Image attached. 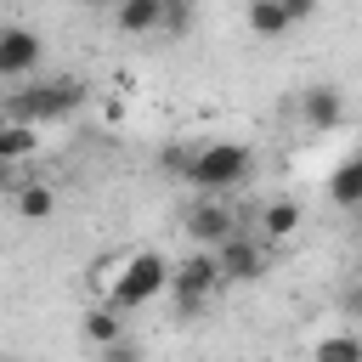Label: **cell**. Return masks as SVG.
<instances>
[{
    "label": "cell",
    "instance_id": "9c48e42d",
    "mask_svg": "<svg viewBox=\"0 0 362 362\" xmlns=\"http://www.w3.org/2000/svg\"><path fill=\"white\" fill-rule=\"evenodd\" d=\"M328 204H334V209H362V147H356L345 164H334V175H328Z\"/></svg>",
    "mask_w": 362,
    "mask_h": 362
},
{
    "label": "cell",
    "instance_id": "603a6c76",
    "mask_svg": "<svg viewBox=\"0 0 362 362\" xmlns=\"http://www.w3.org/2000/svg\"><path fill=\"white\" fill-rule=\"evenodd\" d=\"M6 362H23V356H6Z\"/></svg>",
    "mask_w": 362,
    "mask_h": 362
},
{
    "label": "cell",
    "instance_id": "2e32d148",
    "mask_svg": "<svg viewBox=\"0 0 362 362\" xmlns=\"http://www.w3.org/2000/svg\"><path fill=\"white\" fill-rule=\"evenodd\" d=\"M249 34H260V40H277V34H288L294 23H288V11H283V0H249Z\"/></svg>",
    "mask_w": 362,
    "mask_h": 362
},
{
    "label": "cell",
    "instance_id": "9a60e30c",
    "mask_svg": "<svg viewBox=\"0 0 362 362\" xmlns=\"http://www.w3.org/2000/svg\"><path fill=\"white\" fill-rule=\"evenodd\" d=\"M311 362H362V334L356 328H334L311 345Z\"/></svg>",
    "mask_w": 362,
    "mask_h": 362
},
{
    "label": "cell",
    "instance_id": "44dd1931",
    "mask_svg": "<svg viewBox=\"0 0 362 362\" xmlns=\"http://www.w3.org/2000/svg\"><path fill=\"white\" fill-rule=\"evenodd\" d=\"M90 6H113V11H119V6H124V0H90Z\"/></svg>",
    "mask_w": 362,
    "mask_h": 362
},
{
    "label": "cell",
    "instance_id": "52a82bcc",
    "mask_svg": "<svg viewBox=\"0 0 362 362\" xmlns=\"http://www.w3.org/2000/svg\"><path fill=\"white\" fill-rule=\"evenodd\" d=\"M215 260H221V277H226V283H255V277L266 272V243L249 238V232H238V238H226V243L215 249Z\"/></svg>",
    "mask_w": 362,
    "mask_h": 362
},
{
    "label": "cell",
    "instance_id": "d6986e66",
    "mask_svg": "<svg viewBox=\"0 0 362 362\" xmlns=\"http://www.w3.org/2000/svg\"><path fill=\"white\" fill-rule=\"evenodd\" d=\"M283 11H288V23H305V17H317V0H283Z\"/></svg>",
    "mask_w": 362,
    "mask_h": 362
},
{
    "label": "cell",
    "instance_id": "30bf717a",
    "mask_svg": "<svg viewBox=\"0 0 362 362\" xmlns=\"http://www.w3.org/2000/svg\"><path fill=\"white\" fill-rule=\"evenodd\" d=\"M300 221H305V209H300L294 198H272V204L260 209V238H266V243H283V238L300 232Z\"/></svg>",
    "mask_w": 362,
    "mask_h": 362
},
{
    "label": "cell",
    "instance_id": "e0dca14e",
    "mask_svg": "<svg viewBox=\"0 0 362 362\" xmlns=\"http://www.w3.org/2000/svg\"><path fill=\"white\" fill-rule=\"evenodd\" d=\"M164 28L170 34H187L192 28V0H164Z\"/></svg>",
    "mask_w": 362,
    "mask_h": 362
},
{
    "label": "cell",
    "instance_id": "6da1fadb",
    "mask_svg": "<svg viewBox=\"0 0 362 362\" xmlns=\"http://www.w3.org/2000/svg\"><path fill=\"white\" fill-rule=\"evenodd\" d=\"M164 170H175L204 198H226L232 187L249 181L255 153L243 141H192V147H164Z\"/></svg>",
    "mask_w": 362,
    "mask_h": 362
},
{
    "label": "cell",
    "instance_id": "cb8c5ba5",
    "mask_svg": "<svg viewBox=\"0 0 362 362\" xmlns=\"http://www.w3.org/2000/svg\"><path fill=\"white\" fill-rule=\"evenodd\" d=\"M356 277H362V260H356Z\"/></svg>",
    "mask_w": 362,
    "mask_h": 362
},
{
    "label": "cell",
    "instance_id": "277c9868",
    "mask_svg": "<svg viewBox=\"0 0 362 362\" xmlns=\"http://www.w3.org/2000/svg\"><path fill=\"white\" fill-rule=\"evenodd\" d=\"M215 288H226L215 249H198V255L175 260V277H170V294H175V317H192V311H204V300H209Z\"/></svg>",
    "mask_w": 362,
    "mask_h": 362
},
{
    "label": "cell",
    "instance_id": "ac0fdd59",
    "mask_svg": "<svg viewBox=\"0 0 362 362\" xmlns=\"http://www.w3.org/2000/svg\"><path fill=\"white\" fill-rule=\"evenodd\" d=\"M102 362H141V345H136V339L124 334L119 345H107V351H102Z\"/></svg>",
    "mask_w": 362,
    "mask_h": 362
},
{
    "label": "cell",
    "instance_id": "5b68a950",
    "mask_svg": "<svg viewBox=\"0 0 362 362\" xmlns=\"http://www.w3.org/2000/svg\"><path fill=\"white\" fill-rule=\"evenodd\" d=\"M187 232H192V243L221 249V243H226V238H238L243 226H238V215H232V204H226V198H198V204L187 209Z\"/></svg>",
    "mask_w": 362,
    "mask_h": 362
},
{
    "label": "cell",
    "instance_id": "3957f363",
    "mask_svg": "<svg viewBox=\"0 0 362 362\" xmlns=\"http://www.w3.org/2000/svg\"><path fill=\"white\" fill-rule=\"evenodd\" d=\"M170 277H175V266H170L158 249H130L124 266H119V283H113L107 305H119V311H141V305H153V300L170 288Z\"/></svg>",
    "mask_w": 362,
    "mask_h": 362
},
{
    "label": "cell",
    "instance_id": "ffe728a7",
    "mask_svg": "<svg viewBox=\"0 0 362 362\" xmlns=\"http://www.w3.org/2000/svg\"><path fill=\"white\" fill-rule=\"evenodd\" d=\"M345 317H356V322H362V277L345 288Z\"/></svg>",
    "mask_w": 362,
    "mask_h": 362
},
{
    "label": "cell",
    "instance_id": "5bb4252c",
    "mask_svg": "<svg viewBox=\"0 0 362 362\" xmlns=\"http://www.w3.org/2000/svg\"><path fill=\"white\" fill-rule=\"evenodd\" d=\"M113 23L124 34H153V28H164V0H124L113 11Z\"/></svg>",
    "mask_w": 362,
    "mask_h": 362
},
{
    "label": "cell",
    "instance_id": "ba28073f",
    "mask_svg": "<svg viewBox=\"0 0 362 362\" xmlns=\"http://www.w3.org/2000/svg\"><path fill=\"white\" fill-rule=\"evenodd\" d=\"M300 119H305V130L328 136V130L345 124V96H339L334 85H311V90L300 96Z\"/></svg>",
    "mask_w": 362,
    "mask_h": 362
},
{
    "label": "cell",
    "instance_id": "7402d4cb",
    "mask_svg": "<svg viewBox=\"0 0 362 362\" xmlns=\"http://www.w3.org/2000/svg\"><path fill=\"white\" fill-rule=\"evenodd\" d=\"M356 243H362V209H356Z\"/></svg>",
    "mask_w": 362,
    "mask_h": 362
},
{
    "label": "cell",
    "instance_id": "7a4b0ae2",
    "mask_svg": "<svg viewBox=\"0 0 362 362\" xmlns=\"http://www.w3.org/2000/svg\"><path fill=\"white\" fill-rule=\"evenodd\" d=\"M79 107H85V79H74V74H51V79H34L28 90H11L6 96V119L11 124H34V130L62 124Z\"/></svg>",
    "mask_w": 362,
    "mask_h": 362
},
{
    "label": "cell",
    "instance_id": "8992f818",
    "mask_svg": "<svg viewBox=\"0 0 362 362\" xmlns=\"http://www.w3.org/2000/svg\"><path fill=\"white\" fill-rule=\"evenodd\" d=\"M40 57H45V45L34 28H23V23L0 28V79H28L40 68Z\"/></svg>",
    "mask_w": 362,
    "mask_h": 362
},
{
    "label": "cell",
    "instance_id": "4fadbf2b",
    "mask_svg": "<svg viewBox=\"0 0 362 362\" xmlns=\"http://www.w3.org/2000/svg\"><path fill=\"white\" fill-rule=\"evenodd\" d=\"M11 209H17V221H51L57 192H51L45 181H23V187L11 192Z\"/></svg>",
    "mask_w": 362,
    "mask_h": 362
},
{
    "label": "cell",
    "instance_id": "7c38bea8",
    "mask_svg": "<svg viewBox=\"0 0 362 362\" xmlns=\"http://www.w3.org/2000/svg\"><path fill=\"white\" fill-rule=\"evenodd\" d=\"M34 147H40V130H34V124H11V119H6V130H0V164H6V175H17V164H23Z\"/></svg>",
    "mask_w": 362,
    "mask_h": 362
},
{
    "label": "cell",
    "instance_id": "8fae6325",
    "mask_svg": "<svg viewBox=\"0 0 362 362\" xmlns=\"http://www.w3.org/2000/svg\"><path fill=\"white\" fill-rule=\"evenodd\" d=\"M85 339H90L96 351L119 345V339H124V311H119V305H90V311H85Z\"/></svg>",
    "mask_w": 362,
    "mask_h": 362
}]
</instances>
